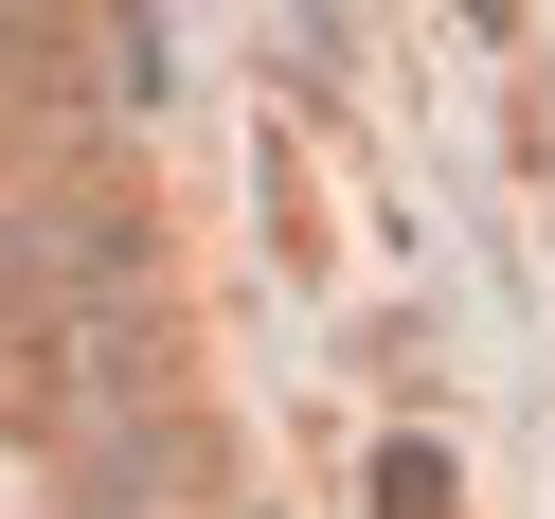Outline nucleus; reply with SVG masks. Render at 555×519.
Returning a JSON list of instances; mask_svg holds the SVG:
<instances>
[{"mask_svg": "<svg viewBox=\"0 0 555 519\" xmlns=\"http://www.w3.org/2000/svg\"><path fill=\"white\" fill-rule=\"evenodd\" d=\"M376 519H448V447H376Z\"/></svg>", "mask_w": 555, "mask_h": 519, "instance_id": "obj_1", "label": "nucleus"}]
</instances>
